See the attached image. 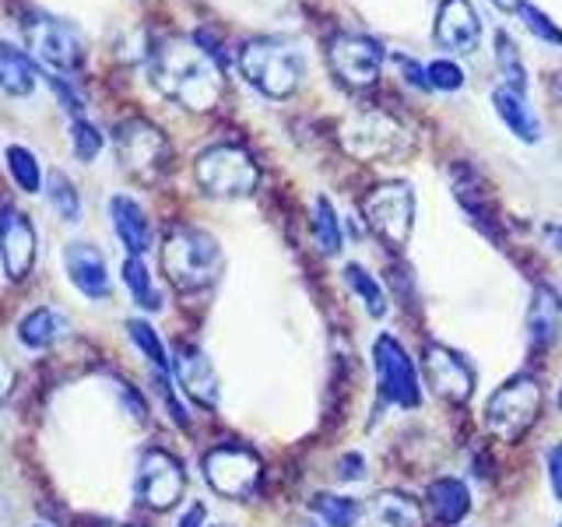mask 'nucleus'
I'll return each instance as SVG.
<instances>
[{
  "instance_id": "44",
  "label": "nucleus",
  "mask_w": 562,
  "mask_h": 527,
  "mask_svg": "<svg viewBox=\"0 0 562 527\" xmlns=\"http://www.w3.org/2000/svg\"><path fill=\"white\" fill-rule=\"evenodd\" d=\"M544 236H549L552 250H555V254H562V225H549V228H544Z\"/></svg>"
},
{
  "instance_id": "21",
  "label": "nucleus",
  "mask_w": 562,
  "mask_h": 527,
  "mask_svg": "<svg viewBox=\"0 0 562 527\" xmlns=\"http://www.w3.org/2000/svg\"><path fill=\"white\" fill-rule=\"evenodd\" d=\"M562 330V295L552 285H538L527 306V338L535 348H549Z\"/></svg>"
},
{
  "instance_id": "45",
  "label": "nucleus",
  "mask_w": 562,
  "mask_h": 527,
  "mask_svg": "<svg viewBox=\"0 0 562 527\" xmlns=\"http://www.w3.org/2000/svg\"><path fill=\"white\" fill-rule=\"evenodd\" d=\"M549 88H552V99L562 105V70H555V75H552V81H549Z\"/></svg>"
},
{
  "instance_id": "41",
  "label": "nucleus",
  "mask_w": 562,
  "mask_h": 527,
  "mask_svg": "<svg viewBox=\"0 0 562 527\" xmlns=\"http://www.w3.org/2000/svg\"><path fill=\"white\" fill-rule=\"evenodd\" d=\"M394 64H397V70L404 75V81H408L412 88H418V92H429V75H426V67L422 64H415L412 57H394Z\"/></svg>"
},
{
  "instance_id": "39",
  "label": "nucleus",
  "mask_w": 562,
  "mask_h": 527,
  "mask_svg": "<svg viewBox=\"0 0 562 527\" xmlns=\"http://www.w3.org/2000/svg\"><path fill=\"white\" fill-rule=\"evenodd\" d=\"M338 482H362L366 479V457L356 453V450H348L341 461H338Z\"/></svg>"
},
{
  "instance_id": "16",
  "label": "nucleus",
  "mask_w": 562,
  "mask_h": 527,
  "mask_svg": "<svg viewBox=\"0 0 562 527\" xmlns=\"http://www.w3.org/2000/svg\"><path fill=\"white\" fill-rule=\"evenodd\" d=\"M169 373L176 377V383L183 386V394L190 401H198L201 408H215L218 404V397H222L218 373L198 345H176Z\"/></svg>"
},
{
  "instance_id": "15",
  "label": "nucleus",
  "mask_w": 562,
  "mask_h": 527,
  "mask_svg": "<svg viewBox=\"0 0 562 527\" xmlns=\"http://www.w3.org/2000/svg\"><path fill=\"white\" fill-rule=\"evenodd\" d=\"M35 264V228L25 211L14 204H0V268L8 281L29 278Z\"/></svg>"
},
{
  "instance_id": "12",
  "label": "nucleus",
  "mask_w": 562,
  "mask_h": 527,
  "mask_svg": "<svg viewBox=\"0 0 562 527\" xmlns=\"http://www.w3.org/2000/svg\"><path fill=\"white\" fill-rule=\"evenodd\" d=\"M187 489V471L176 457L162 447H148L137 461V474H134V496L137 503H145L148 509H172L183 500Z\"/></svg>"
},
{
  "instance_id": "26",
  "label": "nucleus",
  "mask_w": 562,
  "mask_h": 527,
  "mask_svg": "<svg viewBox=\"0 0 562 527\" xmlns=\"http://www.w3.org/2000/svg\"><path fill=\"white\" fill-rule=\"evenodd\" d=\"M362 503L351 496H338V492H316L310 500V514L324 527H359L362 524Z\"/></svg>"
},
{
  "instance_id": "5",
  "label": "nucleus",
  "mask_w": 562,
  "mask_h": 527,
  "mask_svg": "<svg viewBox=\"0 0 562 527\" xmlns=\"http://www.w3.org/2000/svg\"><path fill=\"white\" fill-rule=\"evenodd\" d=\"M193 180L207 198H246L260 183V166L243 145H211L193 158Z\"/></svg>"
},
{
  "instance_id": "47",
  "label": "nucleus",
  "mask_w": 562,
  "mask_h": 527,
  "mask_svg": "<svg viewBox=\"0 0 562 527\" xmlns=\"http://www.w3.org/2000/svg\"><path fill=\"white\" fill-rule=\"evenodd\" d=\"M559 412H562V386H559Z\"/></svg>"
},
{
  "instance_id": "29",
  "label": "nucleus",
  "mask_w": 562,
  "mask_h": 527,
  "mask_svg": "<svg viewBox=\"0 0 562 527\" xmlns=\"http://www.w3.org/2000/svg\"><path fill=\"white\" fill-rule=\"evenodd\" d=\"M46 201H49L53 211H57V218H64L67 225L81 222V193H78L75 183H70L67 172L53 169L46 176Z\"/></svg>"
},
{
  "instance_id": "43",
  "label": "nucleus",
  "mask_w": 562,
  "mask_h": 527,
  "mask_svg": "<svg viewBox=\"0 0 562 527\" xmlns=\"http://www.w3.org/2000/svg\"><path fill=\"white\" fill-rule=\"evenodd\" d=\"M204 520H207L204 503H193V506H187V509H183V517L176 520V527H204Z\"/></svg>"
},
{
  "instance_id": "22",
  "label": "nucleus",
  "mask_w": 562,
  "mask_h": 527,
  "mask_svg": "<svg viewBox=\"0 0 562 527\" xmlns=\"http://www.w3.org/2000/svg\"><path fill=\"white\" fill-rule=\"evenodd\" d=\"M40 85V67L29 49L14 46L8 40H0V92H8L14 99H29Z\"/></svg>"
},
{
  "instance_id": "50",
  "label": "nucleus",
  "mask_w": 562,
  "mask_h": 527,
  "mask_svg": "<svg viewBox=\"0 0 562 527\" xmlns=\"http://www.w3.org/2000/svg\"><path fill=\"white\" fill-rule=\"evenodd\" d=\"M299 527H310V524H299Z\"/></svg>"
},
{
  "instance_id": "36",
  "label": "nucleus",
  "mask_w": 562,
  "mask_h": 527,
  "mask_svg": "<svg viewBox=\"0 0 562 527\" xmlns=\"http://www.w3.org/2000/svg\"><path fill=\"white\" fill-rule=\"evenodd\" d=\"M426 75H429V85L439 88V92H461L464 88V70L453 60H432L426 67Z\"/></svg>"
},
{
  "instance_id": "8",
  "label": "nucleus",
  "mask_w": 562,
  "mask_h": 527,
  "mask_svg": "<svg viewBox=\"0 0 562 527\" xmlns=\"http://www.w3.org/2000/svg\"><path fill=\"white\" fill-rule=\"evenodd\" d=\"M362 218L373 228V236L391 246V250H404L412 239L415 225V193L412 183H383L373 187L362 198Z\"/></svg>"
},
{
  "instance_id": "2",
  "label": "nucleus",
  "mask_w": 562,
  "mask_h": 527,
  "mask_svg": "<svg viewBox=\"0 0 562 527\" xmlns=\"http://www.w3.org/2000/svg\"><path fill=\"white\" fill-rule=\"evenodd\" d=\"M225 268L218 239L193 225H176L162 239V271L172 289L204 292L218 281Z\"/></svg>"
},
{
  "instance_id": "25",
  "label": "nucleus",
  "mask_w": 562,
  "mask_h": 527,
  "mask_svg": "<svg viewBox=\"0 0 562 527\" xmlns=\"http://www.w3.org/2000/svg\"><path fill=\"white\" fill-rule=\"evenodd\" d=\"M60 330H64V321L57 313L49 306H35L18 321V341H22L29 351H46L60 338Z\"/></svg>"
},
{
  "instance_id": "48",
  "label": "nucleus",
  "mask_w": 562,
  "mask_h": 527,
  "mask_svg": "<svg viewBox=\"0 0 562 527\" xmlns=\"http://www.w3.org/2000/svg\"><path fill=\"white\" fill-rule=\"evenodd\" d=\"M105 527H131V524H105Z\"/></svg>"
},
{
  "instance_id": "42",
  "label": "nucleus",
  "mask_w": 562,
  "mask_h": 527,
  "mask_svg": "<svg viewBox=\"0 0 562 527\" xmlns=\"http://www.w3.org/2000/svg\"><path fill=\"white\" fill-rule=\"evenodd\" d=\"M544 468H549V485L555 492V500L562 503V444H552L544 453Z\"/></svg>"
},
{
  "instance_id": "18",
  "label": "nucleus",
  "mask_w": 562,
  "mask_h": 527,
  "mask_svg": "<svg viewBox=\"0 0 562 527\" xmlns=\"http://www.w3.org/2000/svg\"><path fill=\"white\" fill-rule=\"evenodd\" d=\"M64 274L85 299H110V268L95 243L75 239L64 246Z\"/></svg>"
},
{
  "instance_id": "7",
  "label": "nucleus",
  "mask_w": 562,
  "mask_h": 527,
  "mask_svg": "<svg viewBox=\"0 0 562 527\" xmlns=\"http://www.w3.org/2000/svg\"><path fill=\"white\" fill-rule=\"evenodd\" d=\"M541 386L535 377H514L503 386L488 394L485 401V429L503 439V444H517V439L535 426V418L541 415Z\"/></svg>"
},
{
  "instance_id": "40",
  "label": "nucleus",
  "mask_w": 562,
  "mask_h": 527,
  "mask_svg": "<svg viewBox=\"0 0 562 527\" xmlns=\"http://www.w3.org/2000/svg\"><path fill=\"white\" fill-rule=\"evenodd\" d=\"M116 394H120V401H123V408L131 412V422H137V426H145V422H148V408H145V401H140V394L134 391V386L116 383Z\"/></svg>"
},
{
  "instance_id": "33",
  "label": "nucleus",
  "mask_w": 562,
  "mask_h": 527,
  "mask_svg": "<svg viewBox=\"0 0 562 527\" xmlns=\"http://www.w3.org/2000/svg\"><path fill=\"white\" fill-rule=\"evenodd\" d=\"M496 67H499V75H503V85L527 92V67L520 60V49H517V43L509 40L503 29L496 32Z\"/></svg>"
},
{
  "instance_id": "34",
  "label": "nucleus",
  "mask_w": 562,
  "mask_h": 527,
  "mask_svg": "<svg viewBox=\"0 0 562 527\" xmlns=\"http://www.w3.org/2000/svg\"><path fill=\"white\" fill-rule=\"evenodd\" d=\"M102 145H105V137H102V131L95 127V123H88L85 116L70 120V152H75L78 162H95Z\"/></svg>"
},
{
  "instance_id": "10",
  "label": "nucleus",
  "mask_w": 562,
  "mask_h": 527,
  "mask_svg": "<svg viewBox=\"0 0 562 527\" xmlns=\"http://www.w3.org/2000/svg\"><path fill=\"white\" fill-rule=\"evenodd\" d=\"M373 373L383 404H397V408H418L422 404L418 369L394 334H380L373 341Z\"/></svg>"
},
{
  "instance_id": "17",
  "label": "nucleus",
  "mask_w": 562,
  "mask_h": 527,
  "mask_svg": "<svg viewBox=\"0 0 562 527\" xmlns=\"http://www.w3.org/2000/svg\"><path fill=\"white\" fill-rule=\"evenodd\" d=\"M432 35L439 46L447 53H457V57H468V53L479 49L482 22H479V14H474L471 0H439Z\"/></svg>"
},
{
  "instance_id": "27",
  "label": "nucleus",
  "mask_w": 562,
  "mask_h": 527,
  "mask_svg": "<svg viewBox=\"0 0 562 527\" xmlns=\"http://www.w3.org/2000/svg\"><path fill=\"white\" fill-rule=\"evenodd\" d=\"M120 278H123V285H127L131 299L140 310H148V313L162 310V292L155 289L145 257H127V260H123L120 264Z\"/></svg>"
},
{
  "instance_id": "24",
  "label": "nucleus",
  "mask_w": 562,
  "mask_h": 527,
  "mask_svg": "<svg viewBox=\"0 0 562 527\" xmlns=\"http://www.w3.org/2000/svg\"><path fill=\"white\" fill-rule=\"evenodd\" d=\"M426 506L436 524L443 527H453L468 517L471 509V492L461 479H453V474H443V479H432L429 489H426Z\"/></svg>"
},
{
  "instance_id": "51",
  "label": "nucleus",
  "mask_w": 562,
  "mask_h": 527,
  "mask_svg": "<svg viewBox=\"0 0 562 527\" xmlns=\"http://www.w3.org/2000/svg\"><path fill=\"white\" fill-rule=\"evenodd\" d=\"M559 527H562V524H559Z\"/></svg>"
},
{
  "instance_id": "31",
  "label": "nucleus",
  "mask_w": 562,
  "mask_h": 527,
  "mask_svg": "<svg viewBox=\"0 0 562 527\" xmlns=\"http://www.w3.org/2000/svg\"><path fill=\"white\" fill-rule=\"evenodd\" d=\"M313 236L316 246H321L324 257H334L341 250V222H338V211H334L330 198H316L313 201Z\"/></svg>"
},
{
  "instance_id": "37",
  "label": "nucleus",
  "mask_w": 562,
  "mask_h": 527,
  "mask_svg": "<svg viewBox=\"0 0 562 527\" xmlns=\"http://www.w3.org/2000/svg\"><path fill=\"white\" fill-rule=\"evenodd\" d=\"M155 391H158V397H162V404H166V412H169V418L176 422L180 429H187L190 426V418H187V408L180 404V397L172 394V383H169V373H155Z\"/></svg>"
},
{
  "instance_id": "1",
  "label": "nucleus",
  "mask_w": 562,
  "mask_h": 527,
  "mask_svg": "<svg viewBox=\"0 0 562 527\" xmlns=\"http://www.w3.org/2000/svg\"><path fill=\"white\" fill-rule=\"evenodd\" d=\"M148 75L158 92L190 113H211L225 92L222 64L198 40H183V35H169L151 46Z\"/></svg>"
},
{
  "instance_id": "35",
  "label": "nucleus",
  "mask_w": 562,
  "mask_h": 527,
  "mask_svg": "<svg viewBox=\"0 0 562 527\" xmlns=\"http://www.w3.org/2000/svg\"><path fill=\"white\" fill-rule=\"evenodd\" d=\"M517 18L524 22V29L535 35V40H541V43H549V46H562V29L552 22L549 14H544L541 8H535V4H524L517 8Z\"/></svg>"
},
{
  "instance_id": "28",
  "label": "nucleus",
  "mask_w": 562,
  "mask_h": 527,
  "mask_svg": "<svg viewBox=\"0 0 562 527\" xmlns=\"http://www.w3.org/2000/svg\"><path fill=\"white\" fill-rule=\"evenodd\" d=\"M341 274H345V285L362 299V306H366L369 316H373V321L386 316V310H391V306H386V292H383L380 281L362 268V264H345Z\"/></svg>"
},
{
  "instance_id": "20",
  "label": "nucleus",
  "mask_w": 562,
  "mask_h": 527,
  "mask_svg": "<svg viewBox=\"0 0 562 527\" xmlns=\"http://www.w3.org/2000/svg\"><path fill=\"white\" fill-rule=\"evenodd\" d=\"M362 527H426V506L408 492L386 489L362 509Z\"/></svg>"
},
{
  "instance_id": "49",
  "label": "nucleus",
  "mask_w": 562,
  "mask_h": 527,
  "mask_svg": "<svg viewBox=\"0 0 562 527\" xmlns=\"http://www.w3.org/2000/svg\"><path fill=\"white\" fill-rule=\"evenodd\" d=\"M215 527H233V524H215Z\"/></svg>"
},
{
  "instance_id": "23",
  "label": "nucleus",
  "mask_w": 562,
  "mask_h": 527,
  "mask_svg": "<svg viewBox=\"0 0 562 527\" xmlns=\"http://www.w3.org/2000/svg\"><path fill=\"white\" fill-rule=\"evenodd\" d=\"M492 105H496V113L506 123V131L517 141H524V145H535V141L541 137V123H538L531 105H527V96L520 92V88L499 85L496 92H492Z\"/></svg>"
},
{
  "instance_id": "9",
  "label": "nucleus",
  "mask_w": 562,
  "mask_h": 527,
  "mask_svg": "<svg viewBox=\"0 0 562 527\" xmlns=\"http://www.w3.org/2000/svg\"><path fill=\"white\" fill-rule=\"evenodd\" d=\"M204 482L225 500H250L260 485V453L243 444H218L204 453Z\"/></svg>"
},
{
  "instance_id": "11",
  "label": "nucleus",
  "mask_w": 562,
  "mask_h": 527,
  "mask_svg": "<svg viewBox=\"0 0 562 527\" xmlns=\"http://www.w3.org/2000/svg\"><path fill=\"white\" fill-rule=\"evenodd\" d=\"M383 60H386V49L380 40H373V35L341 32L327 43V64L334 70V78H338L345 88H356V92L376 85Z\"/></svg>"
},
{
  "instance_id": "30",
  "label": "nucleus",
  "mask_w": 562,
  "mask_h": 527,
  "mask_svg": "<svg viewBox=\"0 0 562 527\" xmlns=\"http://www.w3.org/2000/svg\"><path fill=\"white\" fill-rule=\"evenodd\" d=\"M4 162H8L11 180L18 183V190H22V193H40L43 190V169H40V158H35V152H29L25 145H8L4 148Z\"/></svg>"
},
{
  "instance_id": "14",
  "label": "nucleus",
  "mask_w": 562,
  "mask_h": 527,
  "mask_svg": "<svg viewBox=\"0 0 562 527\" xmlns=\"http://www.w3.org/2000/svg\"><path fill=\"white\" fill-rule=\"evenodd\" d=\"M422 369H426V380L439 397L464 404L474 394V366L450 345L429 341L422 351Z\"/></svg>"
},
{
  "instance_id": "4",
  "label": "nucleus",
  "mask_w": 562,
  "mask_h": 527,
  "mask_svg": "<svg viewBox=\"0 0 562 527\" xmlns=\"http://www.w3.org/2000/svg\"><path fill=\"white\" fill-rule=\"evenodd\" d=\"M22 35L35 64L49 67L53 75L70 78V75H78L88 60L85 35L75 22H67V18H57L49 11H29L22 18Z\"/></svg>"
},
{
  "instance_id": "32",
  "label": "nucleus",
  "mask_w": 562,
  "mask_h": 527,
  "mask_svg": "<svg viewBox=\"0 0 562 527\" xmlns=\"http://www.w3.org/2000/svg\"><path fill=\"white\" fill-rule=\"evenodd\" d=\"M127 334H131V341H134V348L140 351V356H145V359L155 366V373H169L172 359H169V351H166L162 338H158V330H155L148 321H140V316H134V321H127Z\"/></svg>"
},
{
  "instance_id": "46",
  "label": "nucleus",
  "mask_w": 562,
  "mask_h": 527,
  "mask_svg": "<svg viewBox=\"0 0 562 527\" xmlns=\"http://www.w3.org/2000/svg\"><path fill=\"white\" fill-rule=\"evenodd\" d=\"M492 4H496L499 11H517V8L524 4V0H492Z\"/></svg>"
},
{
  "instance_id": "3",
  "label": "nucleus",
  "mask_w": 562,
  "mask_h": 527,
  "mask_svg": "<svg viewBox=\"0 0 562 527\" xmlns=\"http://www.w3.org/2000/svg\"><path fill=\"white\" fill-rule=\"evenodd\" d=\"M236 64L239 75L268 99H289L306 70L303 53L295 49V43L278 40V35H254V40H246L236 53Z\"/></svg>"
},
{
  "instance_id": "19",
  "label": "nucleus",
  "mask_w": 562,
  "mask_h": 527,
  "mask_svg": "<svg viewBox=\"0 0 562 527\" xmlns=\"http://www.w3.org/2000/svg\"><path fill=\"white\" fill-rule=\"evenodd\" d=\"M105 211H110V225L120 246L127 250V257H145L151 250V222L145 215V208L134 198H127V193H113Z\"/></svg>"
},
{
  "instance_id": "13",
  "label": "nucleus",
  "mask_w": 562,
  "mask_h": 527,
  "mask_svg": "<svg viewBox=\"0 0 562 527\" xmlns=\"http://www.w3.org/2000/svg\"><path fill=\"white\" fill-rule=\"evenodd\" d=\"M341 145L351 158L373 162V158H394L404 152L401 120L383 110H362L341 127Z\"/></svg>"
},
{
  "instance_id": "38",
  "label": "nucleus",
  "mask_w": 562,
  "mask_h": 527,
  "mask_svg": "<svg viewBox=\"0 0 562 527\" xmlns=\"http://www.w3.org/2000/svg\"><path fill=\"white\" fill-rule=\"evenodd\" d=\"M49 88H53V96H60V102H64V110L75 116V120H81L85 116V99H81V92L75 85H70V78H57V75H49Z\"/></svg>"
},
{
  "instance_id": "6",
  "label": "nucleus",
  "mask_w": 562,
  "mask_h": 527,
  "mask_svg": "<svg viewBox=\"0 0 562 527\" xmlns=\"http://www.w3.org/2000/svg\"><path fill=\"white\" fill-rule=\"evenodd\" d=\"M113 148H116V158L127 176L140 183H155L158 176H162L169 166H172V145L169 137L148 123L145 116H131L116 123L113 131Z\"/></svg>"
}]
</instances>
